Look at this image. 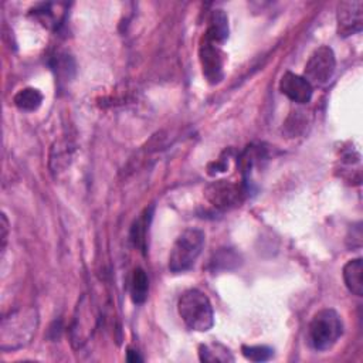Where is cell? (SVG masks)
Returning <instances> with one entry per match:
<instances>
[{
    "label": "cell",
    "instance_id": "1",
    "mask_svg": "<svg viewBox=\"0 0 363 363\" xmlns=\"http://www.w3.org/2000/svg\"><path fill=\"white\" fill-rule=\"evenodd\" d=\"M38 326V315L34 308H18L1 319L0 347L16 350L31 342Z\"/></svg>",
    "mask_w": 363,
    "mask_h": 363
},
{
    "label": "cell",
    "instance_id": "2",
    "mask_svg": "<svg viewBox=\"0 0 363 363\" xmlns=\"http://www.w3.org/2000/svg\"><path fill=\"white\" fill-rule=\"evenodd\" d=\"M177 311L184 325L197 332H206L214 325V312L208 296L200 289H187L177 302Z\"/></svg>",
    "mask_w": 363,
    "mask_h": 363
},
{
    "label": "cell",
    "instance_id": "3",
    "mask_svg": "<svg viewBox=\"0 0 363 363\" xmlns=\"http://www.w3.org/2000/svg\"><path fill=\"white\" fill-rule=\"evenodd\" d=\"M342 335H343L342 318L332 308H325L318 311L308 326V342L311 347L318 352L330 349Z\"/></svg>",
    "mask_w": 363,
    "mask_h": 363
},
{
    "label": "cell",
    "instance_id": "4",
    "mask_svg": "<svg viewBox=\"0 0 363 363\" xmlns=\"http://www.w3.org/2000/svg\"><path fill=\"white\" fill-rule=\"evenodd\" d=\"M204 247V233L199 228L184 230L174 241L169 254V269L173 274L189 271Z\"/></svg>",
    "mask_w": 363,
    "mask_h": 363
},
{
    "label": "cell",
    "instance_id": "5",
    "mask_svg": "<svg viewBox=\"0 0 363 363\" xmlns=\"http://www.w3.org/2000/svg\"><path fill=\"white\" fill-rule=\"evenodd\" d=\"M335 52L328 45L318 47L305 64L303 77L312 86H322L330 81L335 74Z\"/></svg>",
    "mask_w": 363,
    "mask_h": 363
},
{
    "label": "cell",
    "instance_id": "6",
    "mask_svg": "<svg viewBox=\"0 0 363 363\" xmlns=\"http://www.w3.org/2000/svg\"><path fill=\"white\" fill-rule=\"evenodd\" d=\"M245 193L247 190L244 184L230 180H216L204 189V197L218 210H231L241 206Z\"/></svg>",
    "mask_w": 363,
    "mask_h": 363
},
{
    "label": "cell",
    "instance_id": "7",
    "mask_svg": "<svg viewBox=\"0 0 363 363\" xmlns=\"http://www.w3.org/2000/svg\"><path fill=\"white\" fill-rule=\"evenodd\" d=\"M363 3L360 0L342 1L337 6V34L349 37L362 31L363 27Z\"/></svg>",
    "mask_w": 363,
    "mask_h": 363
},
{
    "label": "cell",
    "instance_id": "8",
    "mask_svg": "<svg viewBox=\"0 0 363 363\" xmlns=\"http://www.w3.org/2000/svg\"><path fill=\"white\" fill-rule=\"evenodd\" d=\"M199 58L206 79L210 84L220 82L223 79L224 67V54L220 50V47L204 38L199 50Z\"/></svg>",
    "mask_w": 363,
    "mask_h": 363
},
{
    "label": "cell",
    "instance_id": "9",
    "mask_svg": "<svg viewBox=\"0 0 363 363\" xmlns=\"http://www.w3.org/2000/svg\"><path fill=\"white\" fill-rule=\"evenodd\" d=\"M281 92L296 104H308L312 99L313 86L305 79L303 75L286 71L279 81Z\"/></svg>",
    "mask_w": 363,
    "mask_h": 363
},
{
    "label": "cell",
    "instance_id": "10",
    "mask_svg": "<svg viewBox=\"0 0 363 363\" xmlns=\"http://www.w3.org/2000/svg\"><path fill=\"white\" fill-rule=\"evenodd\" d=\"M227 37H228L227 14L220 9L213 10L208 17V26H207L204 38L218 45V44L224 43L227 40Z\"/></svg>",
    "mask_w": 363,
    "mask_h": 363
},
{
    "label": "cell",
    "instance_id": "11",
    "mask_svg": "<svg viewBox=\"0 0 363 363\" xmlns=\"http://www.w3.org/2000/svg\"><path fill=\"white\" fill-rule=\"evenodd\" d=\"M343 281L349 292L356 296L363 295V259L354 258L345 264L343 271Z\"/></svg>",
    "mask_w": 363,
    "mask_h": 363
},
{
    "label": "cell",
    "instance_id": "12",
    "mask_svg": "<svg viewBox=\"0 0 363 363\" xmlns=\"http://www.w3.org/2000/svg\"><path fill=\"white\" fill-rule=\"evenodd\" d=\"M14 105L20 109V111H26V112H33L35 109L40 108L41 102H43V94L33 86H27L20 89L14 98Z\"/></svg>",
    "mask_w": 363,
    "mask_h": 363
},
{
    "label": "cell",
    "instance_id": "13",
    "mask_svg": "<svg viewBox=\"0 0 363 363\" xmlns=\"http://www.w3.org/2000/svg\"><path fill=\"white\" fill-rule=\"evenodd\" d=\"M150 218H152V208H146L130 228V241L140 251L146 250V233L149 228Z\"/></svg>",
    "mask_w": 363,
    "mask_h": 363
},
{
    "label": "cell",
    "instance_id": "14",
    "mask_svg": "<svg viewBox=\"0 0 363 363\" xmlns=\"http://www.w3.org/2000/svg\"><path fill=\"white\" fill-rule=\"evenodd\" d=\"M129 291H130V298L135 303H143L147 298V292H149V281H147V275L142 268H135L130 277V285H129Z\"/></svg>",
    "mask_w": 363,
    "mask_h": 363
},
{
    "label": "cell",
    "instance_id": "15",
    "mask_svg": "<svg viewBox=\"0 0 363 363\" xmlns=\"http://www.w3.org/2000/svg\"><path fill=\"white\" fill-rule=\"evenodd\" d=\"M199 357L201 362H234L231 352L220 343L201 345L199 349Z\"/></svg>",
    "mask_w": 363,
    "mask_h": 363
},
{
    "label": "cell",
    "instance_id": "16",
    "mask_svg": "<svg viewBox=\"0 0 363 363\" xmlns=\"http://www.w3.org/2000/svg\"><path fill=\"white\" fill-rule=\"evenodd\" d=\"M240 265V255L230 248L220 250L210 261V268L213 272L216 271H228Z\"/></svg>",
    "mask_w": 363,
    "mask_h": 363
},
{
    "label": "cell",
    "instance_id": "17",
    "mask_svg": "<svg viewBox=\"0 0 363 363\" xmlns=\"http://www.w3.org/2000/svg\"><path fill=\"white\" fill-rule=\"evenodd\" d=\"M242 354L245 359L252 360V362H265L269 360L274 354V350L268 346L264 345H257V346H242L241 347Z\"/></svg>",
    "mask_w": 363,
    "mask_h": 363
},
{
    "label": "cell",
    "instance_id": "18",
    "mask_svg": "<svg viewBox=\"0 0 363 363\" xmlns=\"http://www.w3.org/2000/svg\"><path fill=\"white\" fill-rule=\"evenodd\" d=\"M9 235V221L4 214H1V224H0V240H1V248L6 247Z\"/></svg>",
    "mask_w": 363,
    "mask_h": 363
},
{
    "label": "cell",
    "instance_id": "19",
    "mask_svg": "<svg viewBox=\"0 0 363 363\" xmlns=\"http://www.w3.org/2000/svg\"><path fill=\"white\" fill-rule=\"evenodd\" d=\"M126 359L129 360V362H140L142 360V357L135 352V350H128V353H126Z\"/></svg>",
    "mask_w": 363,
    "mask_h": 363
}]
</instances>
